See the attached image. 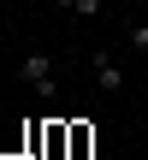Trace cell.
Here are the masks:
<instances>
[{
  "mask_svg": "<svg viewBox=\"0 0 148 160\" xmlns=\"http://www.w3.org/2000/svg\"><path fill=\"white\" fill-rule=\"evenodd\" d=\"M18 77H24V83H30V89H36L42 101H53V95H59V83H53V59H47L42 48L18 53Z\"/></svg>",
  "mask_w": 148,
  "mask_h": 160,
  "instance_id": "obj_1",
  "label": "cell"
},
{
  "mask_svg": "<svg viewBox=\"0 0 148 160\" xmlns=\"http://www.w3.org/2000/svg\"><path fill=\"white\" fill-rule=\"evenodd\" d=\"M95 83H101V95H125V65H119L107 48L95 53Z\"/></svg>",
  "mask_w": 148,
  "mask_h": 160,
  "instance_id": "obj_2",
  "label": "cell"
},
{
  "mask_svg": "<svg viewBox=\"0 0 148 160\" xmlns=\"http://www.w3.org/2000/svg\"><path fill=\"white\" fill-rule=\"evenodd\" d=\"M131 48H136V53H148V18H136V24H131Z\"/></svg>",
  "mask_w": 148,
  "mask_h": 160,
  "instance_id": "obj_3",
  "label": "cell"
},
{
  "mask_svg": "<svg viewBox=\"0 0 148 160\" xmlns=\"http://www.w3.org/2000/svg\"><path fill=\"white\" fill-rule=\"evenodd\" d=\"M71 12L77 18H101V0H71Z\"/></svg>",
  "mask_w": 148,
  "mask_h": 160,
  "instance_id": "obj_4",
  "label": "cell"
},
{
  "mask_svg": "<svg viewBox=\"0 0 148 160\" xmlns=\"http://www.w3.org/2000/svg\"><path fill=\"white\" fill-rule=\"evenodd\" d=\"M6 42H12V36H6V24H0V48H6Z\"/></svg>",
  "mask_w": 148,
  "mask_h": 160,
  "instance_id": "obj_5",
  "label": "cell"
}]
</instances>
